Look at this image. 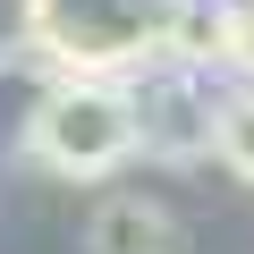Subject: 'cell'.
Returning <instances> with one entry per match:
<instances>
[{
    "label": "cell",
    "mask_w": 254,
    "mask_h": 254,
    "mask_svg": "<svg viewBox=\"0 0 254 254\" xmlns=\"http://www.w3.org/2000/svg\"><path fill=\"white\" fill-rule=\"evenodd\" d=\"M26 161L68 178V187H102L110 170H127L144 153L136 127V85L127 76H51L26 110Z\"/></svg>",
    "instance_id": "obj_1"
},
{
    "label": "cell",
    "mask_w": 254,
    "mask_h": 254,
    "mask_svg": "<svg viewBox=\"0 0 254 254\" xmlns=\"http://www.w3.org/2000/svg\"><path fill=\"white\" fill-rule=\"evenodd\" d=\"M187 0H17L26 43L60 76H144L170 60Z\"/></svg>",
    "instance_id": "obj_2"
},
{
    "label": "cell",
    "mask_w": 254,
    "mask_h": 254,
    "mask_svg": "<svg viewBox=\"0 0 254 254\" xmlns=\"http://www.w3.org/2000/svg\"><path fill=\"white\" fill-rule=\"evenodd\" d=\"M136 85V127L153 161H203L212 127H220V93H203V68L161 60V76H127Z\"/></svg>",
    "instance_id": "obj_3"
},
{
    "label": "cell",
    "mask_w": 254,
    "mask_h": 254,
    "mask_svg": "<svg viewBox=\"0 0 254 254\" xmlns=\"http://www.w3.org/2000/svg\"><path fill=\"white\" fill-rule=\"evenodd\" d=\"M85 246H93V254H178V229H170V212H161L153 195H110V203L93 212Z\"/></svg>",
    "instance_id": "obj_4"
},
{
    "label": "cell",
    "mask_w": 254,
    "mask_h": 254,
    "mask_svg": "<svg viewBox=\"0 0 254 254\" xmlns=\"http://www.w3.org/2000/svg\"><path fill=\"white\" fill-rule=\"evenodd\" d=\"M178 68H229V0H187L178 34H170Z\"/></svg>",
    "instance_id": "obj_5"
},
{
    "label": "cell",
    "mask_w": 254,
    "mask_h": 254,
    "mask_svg": "<svg viewBox=\"0 0 254 254\" xmlns=\"http://www.w3.org/2000/svg\"><path fill=\"white\" fill-rule=\"evenodd\" d=\"M212 161L237 178V187H254V85H237V93H220V127H212Z\"/></svg>",
    "instance_id": "obj_6"
},
{
    "label": "cell",
    "mask_w": 254,
    "mask_h": 254,
    "mask_svg": "<svg viewBox=\"0 0 254 254\" xmlns=\"http://www.w3.org/2000/svg\"><path fill=\"white\" fill-rule=\"evenodd\" d=\"M229 68L254 85V0H229Z\"/></svg>",
    "instance_id": "obj_7"
}]
</instances>
